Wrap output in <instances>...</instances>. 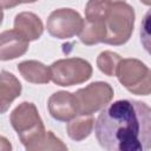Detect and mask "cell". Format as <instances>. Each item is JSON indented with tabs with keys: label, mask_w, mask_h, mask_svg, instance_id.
<instances>
[{
	"label": "cell",
	"mask_w": 151,
	"mask_h": 151,
	"mask_svg": "<svg viewBox=\"0 0 151 151\" xmlns=\"http://www.w3.org/2000/svg\"><path fill=\"white\" fill-rule=\"evenodd\" d=\"M93 127L99 145L107 151H149L151 147V109L143 101L109 103Z\"/></svg>",
	"instance_id": "obj_1"
},
{
	"label": "cell",
	"mask_w": 151,
	"mask_h": 151,
	"mask_svg": "<svg viewBox=\"0 0 151 151\" xmlns=\"http://www.w3.org/2000/svg\"><path fill=\"white\" fill-rule=\"evenodd\" d=\"M9 122L27 151L67 150L52 131H46L37 106L31 101L20 103L11 113Z\"/></svg>",
	"instance_id": "obj_2"
},
{
	"label": "cell",
	"mask_w": 151,
	"mask_h": 151,
	"mask_svg": "<svg viewBox=\"0 0 151 151\" xmlns=\"http://www.w3.org/2000/svg\"><path fill=\"white\" fill-rule=\"evenodd\" d=\"M134 9L124 2L111 4L104 19V44L119 46L129 41L134 27Z\"/></svg>",
	"instance_id": "obj_3"
},
{
	"label": "cell",
	"mask_w": 151,
	"mask_h": 151,
	"mask_svg": "<svg viewBox=\"0 0 151 151\" xmlns=\"http://www.w3.org/2000/svg\"><path fill=\"white\" fill-rule=\"evenodd\" d=\"M116 77L119 83L133 94L149 96L151 92L150 68L139 59L122 58L117 65Z\"/></svg>",
	"instance_id": "obj_4"
},
{
	"label": "cell",
	"mask_w": 151,
	"mask_h": 151,
	"mask_svg": "<svg viewBox=\"0 0 151 151\" xmlns=\"http://www.w3.org/2000/svg\"><path fill=\"white\" fill-rule=\"evenodd\" d=\"M91 64L83 58H66L50 66L51 80L59 86H73L87 81L92 77Z\"/></svg>",
	"instance_id": "obj_5"
},
{
	"label": "cell",
	"mask_w": 151,
	"mask_h": 151,
	"mask_svg": "<svg viewBox=\"0 0 151 151\" xmlns=\"http://www.w3.org/2000/svg\"><path fill=\"white\" fill-rule=\"evenodd\" d=\"M78 114L90 116L105 107L113 98V88L106 81H94L76 91Z\"/></svg>",
	"instance_id": "obj_6"
},
{
	"label": "cell",
	"mask_w": 151,
	"mask_h": 151,
	"mask_svg": "<svg viewBox=\"0 0 151 151\" xmlns=\"http://www.w3.org/2000/svg\"><path fill=\"white\" fill-rule=\"evenodd\" d=\"M84 19L72 8L54 9L47 18L46 28L50 35L57 39H70L80 33Z\"/></svg>",
	"instance_id": "obj_7"
},
{
	"label": "cell",
	"mask_w": 151,
	"mask_h": 151,
	"mask_svg": "<svg viewBox=\"0 0 151 151\" xmlns=\"http://www.w3.org/2000/svg\"><path fill=\"white\" fill-rule=\"evenodd\" d=\"M48 112L59 122H68L78 116V104L73 93L67 91L54 92L47 101Z\"/></svg>",
	"instance_id": "obj_8"
},
{
	"label": "cell",
	"mask_w": 151,
	"mask_h": 151,
	"mask_svg": "<svg viewBox=\"0 0 151 151\" xmlns=\"http://www.w3.org/2000/svg\"><path fill=\"white\" fill-rule=\"evenodd\" d=\"M29 46V41L15 28L0 33V60L7 61L24 55Z\"/></svg>",
	"instance_id": "obj_9"
},
{
	"label": "cell",
	"mask_w": 151,
	"mask_h": 151,
	"mask_svg": "<svg viewBox=\"0 0 151 151\" xmlns=\"http://www.w3.org/2000/svg\"><path fill=\"white\" fill-rule=\"evenodd\" d=\"M21 83L8 71L0 72V114L8 111L12 103L21 94Z\"/></svg>",
	"instance_id": "obj_10"
},
{
	"label": "cell",
	"mask_w": 151,
	"mask_h": 151,
	"mask_svg": "<svg viewBox=\"0 0 151 151\" xmlns=\"http://www.w3.org/2000/svg\"><path fill=\"white\" fill-rule=\"evenodd\" d=\"M14 28L28 41L37 40L44 32L41 19L32 12H21L14 18Z\"/></svg>",
	"instance_id": "obj_11"
},
{
	"label": "cell",
	"mask_w": 151,
	"mask_h": 151,
	"mask_svg": "<svg viewBox=\"0 0 151 151\" xmlns=\"http://www.w3.org/2000/svg\"><path fill=\"white\" fill-rule=\"evenodd\" d=\"M22 78L32 84H47L51 80L50 67L38 60H25L18 64Z\"/></svg>",
	"instance_id": "obj_12"
},
{
	"label": "cell",
	"mask_w": 151,
	"mask_h": 151,
	"mask_svg": "<svg viewBox=\"0 0 151 151\" xmlns=\"http://www.w3.org/2000/svg\"><path fill=\"white\" fill-rule=\"evenodd\" d=\"M93 126H94V118L92 117V114L90 116L78 114L77 117L67 122L66 131L72 140L81 142L91 134Z\"/></svg>",
	"instance_id": "obj_13"
},
{
	"label": "cell",
	"mask_w": 151,
	"mask_h": 151,
	"mask_svg": "<svg viewBox=\"0 0 151 151\" xmlns=\"http://www.w3.org/2000/svg\"><path fill=\"white\" fill-rule=\"evenodd\" d=\"M78 35L80 41L87 46H92L98 42H104V38H105L104 20L103 21L84 20L83 28Z\"/></svg>",
	"instance_id": "obj_14"
},
{
	"label": "cell",
	"mask_w": 151,
	"mask_h": 151,
	"mask_svg": "<svg viewBox=\"0 0 151 151\" xmlns=\"http://www.w3.org/2000/svg\"><path fill=\"white\" fill-rule=\"evenodd\" d=\"M120 59L122 57L118 53L112 51H104L97 58V66L100 70V72H103L104 74L109 77H113L116 76L117 65Z\"/></svg>",
	"instance_id": "obj_15"
},
{
	"label": "cell",
	"mask_w": 151,
	"mask_h": 151,
	"mask_svg": "<svg viewBox=\"0 0 151 151\" xmlns=\"http://www.w3.org/2000/svg\"><path fill=\"white\" fill-rule=\"evenodd\" d=\"M22 4V0H0V8L8 9Z\"/></svg>",
	"instance_id": "obj_16"
},
{
	"label": "cell",
	"mask_w": 151,
	"mask_h": 151,
	"mask_svg": "<svg viewBox=\"0 0 151 151\" xmlns=\"http://www.w3.org/2000/svg\"><path fill=\"white\" fill-rule=\"evenodd\" d=\"M11 149H12V146H11L9 142L5 137L0 136V150H11Z\"/></svg>",
	"instance_id": "obj_17"
},
{
	"label": "cell",
	"mask_w": 151,
	"mask_h": 151,
	"mask_svg": "<svg viewBox=\"0 0 151 151\" xmlns=\"http://www.w3.org/2000/svg\"><path fill=\"white\" fill-rule=\"evenodd\" d=\"M106 1L110 4H117V2H124L125 0H106Z\"/></svg>",
	"instance_id": "obj_18"
},
{
	"label": "cell",
	"mask_w": 151,
	"mask_h": 151,
	"mask_svg": "<svg viewBox=\"0 0 151 151\" xmlns=\"http://www.w3.org/2000/svg\"><path fill=\"white\" fill-rule=\"evenodd\" d=\"M2 20H4V12H2V8H0V25L2 24Z\"/></svg>",
	"instance_id": "obj_19"
},
{
	"label": "cell",
	"mask_w": 151,
	"mask_h": 151,
	"mask_svg": "<svg viewBox=\"0 0 151 151\" xmlns=\"http://www.w3.org/2000/svg\"><path fill=\"white\" fill-rule=\"evenodd\" d=\"M35 1H38V0H22V4H32Z\"/></svg>",
	"instance_id": "obj_20"
},
{
	"label": "cell",
	"mask_w": 151,
	"mask_h": 151,
	"mask_svg": "<svg viewBox=\"0 0 151 151\" xmlns=\"http://www.w3.org/2000/svg\"><path fill=\"white\" fill-rule=\"evenodd\" d=\"M140 1H143L145 5H150V0H140Z\"/></svg>",
	"instance_id": "obj_21"
}]
</instances>
